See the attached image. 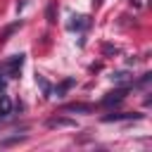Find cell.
Masks as SVG:
<instances>
[{"mask_svg": "<svg viewBox=\"0 0 152 152\" xmlns=\"http://www.w3.org/2000/svg\"><path fill=\"white\" fill-rule=\"evenodd\" d=\"M0 90H2V78H0Z\"/></svg>", "mask_w": 152, "mask_h": 152, "instance_id": "cell-11", "label": "cell"}, {"mask_svg": "<svg viewBox=\"0 0 152 152\" xmlns=\"http://www.w3.org/2000/svg\"><path fill=\"white\" fill-rule=\"evenodd\" d=\"M45 17H48V21H50V24H55V21H57V5H55V2H50V5H48Z\"/></svg>", "mask_w": 152, "mask_h": 152, "instance_id": "cell-9", "label": "cell"}, {"mask_svg": "<svg viewBox=\"0 0 152 152\" xmlns=\"http://www.w3.org/2000/svg\"><path fill=\"white\" fill-rule=\"evenodd\" d=\"M21 66H24V55H14V57H10L7 62H5V74L10 76V78H17L19 76V71H21Z\"/></svg>", "mask_w": 152, "mask_h": 152, "instance_id": "cell-1", "label": "cell"}, {"mask_svg": "<svg viewBox=\"0 0 152 152\" xmlns=\"http://www.w3.org/2000/svg\"><path fill=\"white\" fill-rule=\"evenodd\" d=\"M62 112H76V114H88L93 112V104H86V102H71V104H64Z\"/></svg>", "mask_w": 152, "mask_h": 152, "instance_id": "cell-3", "label": "cell"}, {"mask_svg": "<svg viewBox=\"0 0 152 152\" xmlns=\"http://www.w3.org/2000/svg\"><path fill=\"white\" fill-rule=\"evenodd\" d=\"M90 21H88V17H83V14H78V17H71V21L66 24V28L69 31H81V28H86Z\"/></svg>", "mask_w": 152, "mask_h": 152, "instance_id": "cell-4", "label": "cell"}, {"mask_svg": "<svg viewBox=\"0 0 152 152\" xmlns=\"http://www.w3.org/2000/svg\"><path fill=\"white\" fill-rule=\"evenodd\" d=\"M126 93H128L126 88H116V90H112V93H107V95L102 97V104H107V107H109V104H119V102L126 97Z\"/></svg>", "mask_w": 152, "mask_h": 152, "instance_id": "cell-2", "label": "cell"}, {"mask_svg": "<svg viewBox=\"0 0 152 152\" xmlns=\"http://www.w3.org/2000/svg\"><path fill=\"white\" fill-rule=\"evenodd\" d=\"M10 114H12V102H10L7 95H0V119L10 116Z\"/></svg>", "mask_w": 152, "mask_h": 152, "instance_id": "cell-6", "label": "cell"}, {"mask_svg": "<svg viewBox=\"0 0 152 152\" xmlns=\"http://www.w3.org/2000/svg\"><path fill=\"white\" fill-rule=\"evenodd\" d=\"M71 86H74V78H64V81L55 88V95H57V97H62V95H64V90H66V88H71Z\"/></svg>", "mask_w": 152, "mask_h": 152, "instance_id": "cell-8", "label": "cell"}, {"mask_svg": "<svg viewBox=\"0 0 152 152\" xmlns=\"http://www.w3.org/2000/svg\"><path fill=\"white\" fill-rule=\"evenodd\" d=\"M62 126H76V124H74L71 119H59V116L48 121V128H62Z\"/></svg>", "mask_w": 152, "mask_h": 152, "instance_id": "cell-7", "label": "cell"}, {"mask_svg": "<svg viewBox=\"0 0 152 152\" xmlns=\"http://www.w3.org/2000/svg\"><path fill=\"white\" fill-rule=\"evenodd\" d=\"M93 2H95V7H97V5H100V2H102V0H93Z\"/></svg>", "mask_w": 152, "mask_h": 152, "instance_id": "cell-10", "label": "cell"}, {"mask_svg": "<svg viewBox=\"0 0 152 152\" xmlns=\"http://www.w3.org/2000/svg\"><path fill=\"white\" fill-rule=\"evenodd\" d=\"M124 119H140V114H126V112H121V114H104L102 116V121H124Z\"/></svg>", "mask_w": 152, "mask_h": 152, "instance_id": "cell-5", "label": "cell"}]
</instances>
